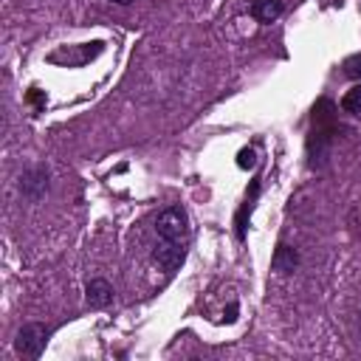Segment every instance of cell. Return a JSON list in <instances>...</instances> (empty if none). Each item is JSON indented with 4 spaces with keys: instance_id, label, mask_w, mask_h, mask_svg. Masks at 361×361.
<instances>
[{
    "instance_id": "cell-1",
    "label": "cell",
    "mask_w": 361,
    "mask_h": 361,
    "mask_svg": "<svg viewBox=\"0 0 361 361\" xmlns=\"http://www.w3.org/2000/svg\"><path fill=\"white\" fill-rule=\"evenodd\" d=\"M155 234H158L155 262L164 271L180 268V262L186 257V245H189V217H186V212L180 206H166L155 220Z\"/></svg>"
},
{
    "instance_id": "cell-2",
    "label": "cell",
    "mask_w": 361,
    "mask_h": 361,
    "mask_svg": "<svg viewBox=\"0 0 361 361\" xmlns=\"http://www.w3.org/2000/svg\"><path fill=\"white\" fill-rule=\"evenodd\" d=\"M336 135V116H333V104L327 99H322L313 107V130L307 138V155H310V166H322L327 158V149L333 144Z\"/></svg>"
},
{
    "instance_id": "cell-3",
    "label": "cell",
    "mask_w": 361,
    "mask_h": 361,
    "mask_svg": "<svg viewBox=\"0 0 361 361\" xmlns=\"http://www.w3.org/2000/svg\"><path fill=\"white\" fill-rule=\"evenodd\" d=\"M45 341H48V327L45 324H37V322H28L17 330V338H14V350L25 358H39L42 350H45Z\"/></svg>"
},
{
    "instance_id": "cell-4",
    "label": "cell",
    "mask_w": 361,
    "mask_h": 361,
    "mask_svg": "<svg viewBox=\"0 0 361 361\" xmlns=\"http://www.w3.org/2000/svg\"><path fill=\"white\" fill-rule=\"evenodd\" d=\"M20 189L25 197L31 200H39L45 192H48V169L37 166V169H28L23 178H20Z\"/></svg>"
},
{
    "instance_id": "cell-5",
    "label": "cell",
    "mask_w": 361,
    "mask_h": 361,
    "mask_svg": "<svg viewBox=\"0 0 361 361\" xmlns=\"http://www.w3.org/2000/svg\"><path fill=\"white\" fill-rule=\"evenodd\" d=\"M257 195H259V180L254 178V180H251V189H248V195H245V200H243V206L237 209V217H234V231H237V240H240V243L245 240V226H248V217H251V212H254Z\"/></svg>"
},
{
    "instance_id": "cell-6",
    "label": "cell",
    "mask_w": 361,
    "mask_h": 361,
    "mask_svg": "<svg viewBox=\"0 0 361 361\" xmlns=\"http://www.w3.org/2000/svg\"><path fill=\"white\" fill-rule=\"evenodd\" d=\"M85 293H87V305L90 307H107L113 302V285L107 279H102V276L90 279L87 288H85Z\"/></svg>"
},
{
    "instance_id": "cell-7",
    "label": "cell",
    "mask_w": 361,
    "mask_h": 361,
    "mask_svg": "<svg viewBox=\"0 0 361 361\" xmlns=\"http://www.w3.org/2000/svg\"><path fill=\"white\" fill-rule=\"evenodd\" d=\"M282 8H285L282 0H251L248 14H251L257 23H274V20L282 14Z\"/></svg>"
},
{
    "instance_id": "cell-8",
    "label": "cell",
    "mask_w": 361,
    "mask_h": 361,
    "mask_svg": "<svg viewBox=\"0 0 361 361\" xmlns=\"http://www.w3.org/2000/svg\"><path fill=\"white\" fill-rule=\"evenodd\" d=\"M296 262H299V254L290 248V245H276V251H274V259H271V268L274 271H279V274H290L293 268H296Z\"/></svg>"
},
{
    "instance_id": "cell-9",
    "label": "cell",
    "mask_w": 361,
    "mask_h": 361,
    "mask_svg": "<svg viewBox=\"0 0 361 361\" xmlns=\"http://www.w3.org/2000/svg\"><path fill=\"white\" fill-rule=\"evenodd\" d=\"M341 110L344 113H361V85H355V87H350L347 93H344V99H341Z\"/></svg>"
},
{
    "instance_id": "cell-10",
    "label": "cell",
    "mask_w": 361,
    "mask_h": 361,
    "mask_svg": "<svg viewBox=\"0 0 361 361\" xmlns=\"http://www.w3.org/2000/svg\"><path fill=\"white\" fill-rule=\"evenodd\" d=\"M344 76H350V79H361V54L344 59Z\"/></svg>"
},
{
    "instance_id": "cell-11",
    "label": "cell",
    "mask_w": 361,
    "mask_h": 361,
    "mask_svg": "<svg viewBox=\"0 0 361 361\" xmlns=\"http://www.w3.org/2000/svg\"><path fill=\"white\" fill-rule=\"evenodd\" d=\"M237 166L240 169H251V166H257V152L254 149H240V155H237Z\"/></svg>"
},
{
    "instance_id": "cell-12",
    "label": "cell",
    "mask_w": 361,
    "mask_h": 361,
    "mask_svg": "<svg viewBox=\"0 0 361 361\" xmlns=\"http://www.w3.org/2000/svg\"><path fill=\"white\" fill-rule=\"evenodd\" d=\"M28 102H31L37 110H39V107H45V96H42L37 87H31V90H28Z\"/></svg>"
},
{
    "instance_id": "cell-13",
    "label": "cell",
    "mask_w": 361,
    "mask_h": 361,
    "mask_svg": "<svg viewBox=\"0 0 361 361\" xmlns=\"http://www.w3.org/2000/svg\"><path fill=\"white\" fill-rule=\"evenodd\" d=\"M237 319V305H228V313H226V322H234Z\"/></svg>"
},
{
    "instance_id": "cell-14",
    "label": "cell",
    "mask_w": 361,
    "mask_h": 361,
    "mask_svg": "<svg viewBox=\"0 0 361 361\" xmlns=\"http://www.w3.org/2000/svg\"><path fill=\"white\" fill-rule=\"evenodd\" d=\"M113 3H121V6H127V3H133V0H113Z\"/></svg>"
}]
</instances>
